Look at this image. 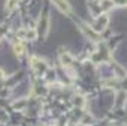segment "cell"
Here are the masks:
<instances>
[{"label": "cell", "mask_w": 127, "mask_h": 126, "mask_svg": "<svg viewBox=\"0 0 127 126\" xmlns=\"http://www.w3.org/2000/svg\"><path fill=\"white\" fill-rule=\"evenodd\" d=\"M63 63H64V65H70V63H72V59H70L69 56H63Z\"/></svg>", "instance_id": "8992f818"}, {"label": "cell", "mask_w": 127, "mask_h": 126, "mask_svg": "<svg viewBox=\"0 0 127 126\" xmlns=\"http://www.w3.org/2000/svg\"><path fill=\"white\" fill-rule=\"evenodd\" d=\"M18 3H20V0H8V2H6V9L12 11V9H15L18 6Z\"/></svg>", "instance_id": "3957f363"}, {"label": "cell", "mask_w": 127, "mask_h": 126, "mask_svg": "<svg viewBox=\"0 0 127 126\" xmlns=\"http://www.w3.org/2000/svg\"><path fill=\"white\" fill-rule=\"evenodd\" d=\"M106 24H108V17L106 15H103V17H100V18H97V21H96V26H94V29L97 30V32H102L105 27H106Z\"/></svg>", "instance_id": "6da1fadb"}, {"label": "cell", "mask_w": 127, "mask_h": 126, "mask_svg": "<svg viewBox=\"0 0 127 126\" xmlns=\"http://www.w3.org/2000/svg\"><path fill=\"white\" fill-rule=\"evenodd\" d=\"M23 48H24V47H23L21 44H18V45H15V53H17V56H21V54H23V51H24Z\"/></svg>", "instance_id": "5b68a950"}, {"label": "cell", "mask_w": 127, "mask_h": 126, "mask_svg": "<svg viewBox=\"0 0 127 126\" xmlns=\"http://www.w3.org/2000/svg\"><path fill=\"white\" fill-rule=\"evenodd\" d=\"M24 38H27V39H36V30H29V32H24Z\"/></svg>", "instance_id": "277c9868"}, {"label": "cell", "mask_w": 127, "mask_h": 126, "mask_svg": "<svg viewBox=\"0 0 127 126\" xmlns=\"http://www.w3.org/2000/svg\"><path fill=\"white\" fill-rule=\"evenodd\" d=\"M115 3H117V5H121V6H124V5H126L124 0H115Z\"/></svg>", "instance_id": "52a82bcc"}, {"label": "cell", "mask_w": 127, "mask_h": 126, "mask_svg": "<svg viewBox=\"0 0 127 126\" xmlns=\"http://www.w3.org/2000/svg\"><path fill=\"white\" fill-rule=\"evenodd\" d=\"M52 2H54L63 12H69V11H70V6H69V3L66 2V0H52Z\"/></svg>", "instance_id": "7a4b0ae2"}]
</instances>
